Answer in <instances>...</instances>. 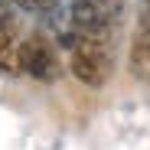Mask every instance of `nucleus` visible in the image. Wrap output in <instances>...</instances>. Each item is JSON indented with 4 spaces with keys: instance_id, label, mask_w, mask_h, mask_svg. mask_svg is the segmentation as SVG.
Masks as SVG:
<instances>
[{
    "instance_id": "nucleus-1",
    "label": "nucleus",
    "mask_w": 150,
    "mask_h": 150,
    "mask_svg": "<svg viewBox=\"0 0 150 150\" xmlns=\"http://www.w3.org/2000/svg\"><path fill=\"white\" fill-rule=\"evenodd\" d=\"M69 69L88 88H101L114 72V36L108 33H72L65 39Z\"/></svg>"
},
{
    "instance_id": "nucleus-2",
    "label": "nucleus",
    "mask_w": 150,
    "mask_h": 150,
    "mask_svg": "<svg viewBox=\"0 0 150 150\" xmlns=\"http://www.w3.org/2000/svg\"><path fill=\"white\" fill-rule=\"evenodd\" d=\"M121 16H124V0H72L62 42L72 33H108V36H114Z\"/></svg>"
},
{
    "instance_id": "nucleus-3",
    "label": "nucleus",
    "mask_w": 150,
    "mask_h": 150,
    "mask_svg": "<svg viewBox=\"0 0 150 150\" xmlns=\"http://www.w3.org/2000/svg\"><path fill=\"white\" fill-rule=\"evenodd\" d=\"M59 72H62L59 56H56V49L49 46L42 36L20 39V49H16V75H26V79H36V82H56Z\"/></svg>"
},
{
    "instance_id": "nucleus-4",
    "label": "nucleus",
    "mask_w": 150,
    "mask_h": 150,
    "mask_svg": "<svg viewBox=\"0 0 150 150\" xmlns=\"http://www.w3.org/2000/svg\"><path fill=\"white\" fill-rule=\"evenodd\" d=\"M127 69L134 79L150 82V26L137 23L134 39H131V56H127Z\"/></svg>"
},
{
    "instance_id": "nucleus-5",
    "label": "nucleus",
    "mask_w": 150,
    "mask_h": 150,
    "mask_svg": "<svg viewBox=\"0 0 150 150\" xmlns=\"http://www.w3.org/2000/svg\"><path fill=\"white\" fill-rule=\"evenodd\" d=\"M16 49H20V33L10 20V10L0 7V72L16 75Z\"/></svg>"
},
{
    "instance_id": "nucleus-6",
    "label": "nucleus",
    "mask_w": 150,
    "mask_h": 150,
    "mask_svg": "<svg viewBox=\"0 0 150 150\" xmlns=\"http://www.w3.org/2000/svg\"><path fill=\"white\" fill-rule=\"evenodd\" d=\"M13 4L20 10H26V13H49V10H56L62 0H13Z\"/></svg>"
},
{
    "instance_id": "nucleus-7",
    "label": "nucleus",
    "mask_w": 150,
    "mask_h": 150,
    "mask_svg": "<svg viewBox=\"0 0 150 150\" xmlns=\"http://www.w3.org/2000/svg\"><path fill=\"white\" fill-rule=\"evenodd\" d=\"M140 23L150 26V0H140Z\"/></svg>"
},
{
    "instance_id": "nucleus-8",
    "label": "nucleus",
    "mask_w": 150,
    "mask_h": 150,
    "mask_svg": "<svg viewBox=\"0 0 150 150\" xmlns=\"http://www.w3.org/2000/svg\"><path fill=\"white\" fill-rule=\"evenodd\" d=\"M0 7H7V0H0Z\"/></svg>"
}]
</instances>
